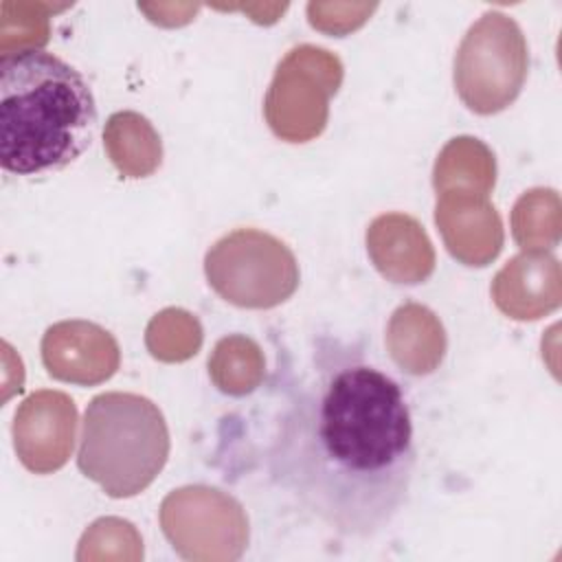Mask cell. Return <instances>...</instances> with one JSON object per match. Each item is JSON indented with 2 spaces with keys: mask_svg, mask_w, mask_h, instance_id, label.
I'll return each mask as SVG.
<instances>
[{
  "mask_svg": "<svg viewBox=\"0 0 562 562\" xmlns=\"http://www.w3.org/2000/svg\"><path fill=\"white\" fill-rule=\"evenodd\" d=\"M266 461L274 485L327 529L378 536L406 505L417 463L404 389L358 345L321 338L288 391Z\"/></svg>",
  "mask_w": 562,
  "mask_h": 562,
  "instance_id": "obj_1",
  "label": "cell"
},
{
  "mask_svg": "<svg viewBox=\"0 0 562 562\" xmlns=\"http://www.w3.org/2000/svg\"><path fill=\"white\" fill-rule=\"evenodd\" d=\"M97 103L81 72L42 48L0 57V165L44 176L75 162L94 140Z\"/></svg>",
  "mask_w": 562,
  "mask_h": 562,
  "instance_id": "obj_2",
  "label": "cell"
},
{
  "mask_svg": "<svg viewBox=\"0 0 562 562\" xmlns=\"http://www.w3.org/2000/svg\"><path fill=\"white\" fill-rule=\"evenodd\" d=\"M169 457V430L160 408L136 393H101L90 400L79 437L77 465L112 498L147 490Z\"/></svg>",
  "mask_w": 562,
  "mask_h": 562,
  "instance_id": "obj_3",
  "label": "cell"
},
{
  "mask_svg": "<svg viewBox=\"0 0 562 562\" xmlns=\"http://www.w3.org/2000/svg\"><path fill=\"white\" fill-rule=\"evenodd\" d=\"M204 274L224 301L246 310L281 305L301 279L294 252L257 228H237L217 239L204 257Z\"/></svg>",
  "mask_w": 562,
  "mask_h": 562,
  "instance_id": "obj_4",
  "label": "cell"
},
{
  "mask_svg": "<svg viewBox=\"0 0 562 562\" xmlns=\"http://www.w3.org/2000/svg\"><path fill=\"white\" fill-rule=\"evenodd\" d=\"M529 68L520 26L501 11L483 13L465 33L454 57V88L476 114H496L522 90Z\"/></svg>",
  "mask_w": 562,
  "mask_h": 562,
  "instance_id": "obj_5",
  "label": "cell"
},
{
  "mask_svg": "<svg viewBox=\"0 0 562 562\" xmlns=\"http://www.w3.org/2000/svg\"><path fill=\"white\" fill-rule=\"evenodd\" d=\"M160 527L173 551L193 562H231L248 544L244 507L206 485H187L165 496Z\"/></svg>",
  "mask_w": 562,
  "mask_h": 562,
  "instance_id": "obj_6",
  "label": "cell"
},
{
  "mask_svg": "<svg viewBox=\"0 0 562 562\" xmlns=\"http://www.w3.org/2000/svg\"><path fill=\"white\" fill-rule=\"evenodd\" d=\"M342 79L340 61L323 48L299 46L279 64L266 99L272 132L290 143H303L325 127L327 99Z\"/></svg>",
  "mask_w": 562,
  "mask_h": 562,
  "instance_id": "obj_7",
  "label": "cell"
},
{
  "mask_svg": "<svg viewBox=\"0 0 562 562\" xmlns=\"http://www.w3.org/2000/svg\"><path fill=\"white\" fill-rule=\"evenodd\" d=\"M77 406L61 391L31 393L13 417V448L22 465L35 474L59 470L75 446Z\"/></svg>",
  "mask_w": 562,
  "mask_h": 562,
  "instance_id": "obj_8",
  "label": "cell"
},
{
  "mask_svg": "<svg viewBox=\"0 0 562 562\" xmlns=\"http://www.w3.org/2000/svg\"><path fill=\"white\" fill-rule=\"evenodd\" d=\"M42 362L53 378L90 386L116 373L121 351L103 327L88 321H61L50 325L42 338Z\"/></svg>",
  "mask_w": 562,
  "mask_h": 562,
  "instance_id": "obj_9",
  "label": "cell"
},
{
  "mask_svg": "<svg viewBox=\"0 0 562 562\" xmlns=\"http://www.w3.org/2000/svg\"><path fill=\"white\" fill-rule=\"evenodd\" d=\"M435 222L450 255L465 266H487L503 248V224L487 195L443 191Z\"/></svg>",
  "mask_w": 562,
  "mask_h": 562,
  "instance_id": "obj_10",
  "label": "cell"
},
{
  "mask_svg": "<svg viewBox=\"0 0 562 562\" xmlns=\"http://www.w3.org/2000/svg\"><path fill=\"white\" fill-rule=\"evenodd\" d=\"M373 266L393 283H422L435 270V250L422 224L404 213H384L367 231Z\"/></svg>",
  "mask_w": 562,
  "mask_h": 562,
  "instance_id": "obj_11",
  "label": "cell"
},
{
  "mask_svg": "<svg viewBox=\"0 0 562 562\" xmlns=\"http://www.w3.org/2000/svg\"><path fill=\"white\" fill-rule=\"evenodd\" d=\"M494 301L501 312L518 321H533L560 305V266L544 252L514 257L494 279Z\"/></svg>",
  "mask_w": 562,
  "mask_h": 562,
  "instance_id": "obj_12",
  "label": "cell"
},
{
  "mask_svg": "<svg viewBox=\"0 0 562 562\" xmlns=\"http://www.w3.org/2000/svg\"><path fill=\"white\" fill-rule=\"evenodd\" d=\"M386 347L402 371L411 375H428L443 360L446 331L428 307L406 303L397 307L389 321Z\"/></svg>",
  "mask_w": 562,
  "mask_h": 562,
  "instance_id": "obj_13",
  "label": "cell"
},
{
  "mask_svg": "<svg viewBox=\"0 0 562 562\" xmlns=\"http://www.w3.org/2000/svg\"><path fill=\"white\" fill-rule=\"evenodd\" d=\"M105 149L114 167L127 178H143L158 169L162 158L160 136L136 112H116L105 123Z\"/></svg>",
  "mask_w": 562,
  "mask_h": 562,
  "instance_id": "obj_14",
  "label": "cell"
},
{
  "mask_svg": "<svg viewBox=\"0 0 562 562\" xmlns=\"http://www.w3.org/2000/svg\"><path fill=\"white\" fill-rule=\"evenodd\" d=\"M496 165L494 154L472 136L452 138L437 156L432 184L437 193L472 191L487 195L494 189Z\"/></svg>",
  "mask_w": 562,
  "mask_h": 562,
  "instance_id": "obj_15",
  "label": "cell"
},
{
  "mask_svg": "<svg viewBox=\"0 0 562 562\" xmlns=\"http://www.w3.org/2000/svg\"><path fill=\"white\" fill-rule=\"evenodd\" d=\"M209 373L222 393L246 395L263 378L261 349L246 336L222 338L209 358Z\"/></svg>",
  "mask_w": 562,
  "mask_h": 562,
  "instance_id": "obj_16",
  "label": "cell"
},
{
  "mask_svg": "<svg viewBox=\"0 0 562 562\" xmlns=\"http://www.w3.org/2000/svg\"><path fill=\"white\" fill-rule=\"evenodd\" d=\"M200 342V323L182 310H165L156 314L147 327V347L158 360H187L198 351Z\"/></svg>",
  "mask_w": 562,
  "mask_h": 562,
  "instance_id": "obj_17",
  "label": "cell"
},
{
  "mask_svg": "<svg viewBox=\"0 0 562 562\" xmlns=\"http://www.w3.org/2000/svg\"><path fill=\"white\" fill-rule=\"evenodd\" d=\"M553 189H533L527 191L514 206L512 213V226H514V239L520 244V248L533 252L540 248H551L558 244L560 231L549 224H558V206L544 213V204L551 198Z\"/></svg>",
  "mask_w": 562,
  "mask_h": 562,
  "instance_id": "obj_18",
  "label": "cell"
}]
</instances>
